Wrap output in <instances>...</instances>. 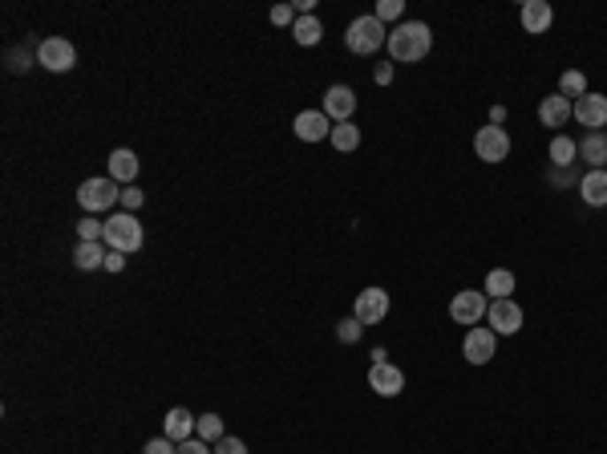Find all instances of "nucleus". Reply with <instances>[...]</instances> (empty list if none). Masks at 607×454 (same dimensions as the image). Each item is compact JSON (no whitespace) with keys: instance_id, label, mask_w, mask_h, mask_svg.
I'll return each mask as SVG.
<instances>
[{"instance_id":"f257e3e1","label":"nucleus","mask_w":607,"mask_h":454,"mask_svg":"<svg viewBox=\"0 0 607 454\" xmlns=\"http://www.w3.org/2000/svg\"><path fill=\"white\" fill-rule=\"evenodd\" d=\"M389 58L397 65H413V61L429 58V49H434V29H429L426 20H401L397 29H389Z\"/></svg>"},{"instance_id":"f03ea898","label":"nucleus","mask_w":607,"mask_h":454,"mask_svg":"<svg viewBox=\"0 0 607 454\" xmlns=\"http://www.w3.org/2000/svg\"><path fill=\"white\" fill-rule=\"evenodd\" d=\"M380 45H389V25H380L373 12L349 20V29H344V49H349V53L369 58V53H380Z\"/></svg>"},{"instance_id":"7ed1b4c3","label":"nucleus","mask_w":607,"mask_h":454,"mask_svg":"<svg viewBox=\"0 0 607 454\" xmlns=\"http://www.w3.org/2000/svg\"><path fill=\"white\" fill-rule=\"evenodd\" d=\"M142 240H146L142 223L134 219L130 212H118L105 219V248L110 251H126V256H130V251L142 248Z\"/></svg>"},{"instance_id":"20e7f679","label":"nucleus","mask_w":607,"mask_h":454,"mask_svg":"<svg viewBox=\"0 0 607 454\" xmlns=\"http://www.w3.org/2000/svg\"><path fill=\"white\" fill-rule=\"evenodd\" d=\"M122 199V187L114 179H86L77 187V204L86 207V215H97V212H110V207Z\"/></svg>"},{"instance_id":"39448f33","label":"nucleus","mask_w":607,"mask_h":454,"mask_svg":"<svg viewBox=\"0 0 607 454\" xmlns=\"http://www.w3.org/2000/svg\"><path fill=\"white\" fill-rule=\"evenodd\" d=\"M389 309H393L389 292L377 289V284H373V289H365V292H357V300H352V317L361 320L365 329H369V325H380V320L389 317Z\"/></svg>"},{"instance_id":"423d86ee","label":"nucleus","mask_w":607,"mask_h":454,"mask_svg":"<svg viewBox=\"0 0 607 454\" xmlns=\"http://www.w3.org/2000/svg\"><path fill=\"white\" fill-rule=\"evenodd\" d=\"M486 309H490V296L478 292V289H462L454 300H449V317H454L457 325H470V329L486 320Z\"/></svg>"},{"instance_id":"0eeeda50","label":"nucleus","mask_w":607,"mask_h":454,"mask_svg":"<svg viewBox=\"0 0 607 454\" xmlns=\"http://www.w3.org/2000/svg\"><path fill=\"white\" fill-rule=\"evenodd\" d=\"M474 155L482 163H506L511 158V130L503 126H482L474 135Z\"/></svg>"},{"instance_id":"6e6552de","label":"nucleus","mask_w":607,"mask_h":454,"mask_svg":"<svg viewBox=\"0 0 607 454\" xmlns=\"http://www.w3.org/2000/svg\"><path fill=\"white\" fill-rule=\"evenodd\" d=\"M37 65H45L49 73H69L77 65V49L65 37H45L37 45Z\"/></svg>"},{"instance_id":"1a4fd4ad","label":"nucleus","mask_w":607,"mask_h":454,"mask_svg":"<svg viewBox=\"0 0 607 454\" xmlns=\"http://www.w3.org/2000/svg\"><path fill=\"white\" fill-rule=\"evenodd\" d=\"M494 349H498V333H494V329H486V325L465 329L462 358L470 361V366H486V361H494Z\"/></svg>"},{"instance_id":"9d476101","label":"nucleus","mask_w":607,"mask_h":454,"mask_svg":"<svg viewBox=\"0 0 607 454\" xmlns=\"http://www.w3.org/2000/svg\"><path fill=\"white\" fill-rule=\"evenodd\" d=\"M486 329H494L498 337H514V333L522 329V309L514 304L511 296L490 300V309H486Z\"/></svg>"},{"instance_id":"9b49d317","label":"nucleus","mask_w":607,"mask_h":454,"mask_svg":"<svg viewBox=\"0 0 607 454\" xmlns=\"http://www.w3.org/2000/svg\"><path fill=\"white\" fill-rule=\"evenodd\" d=\"M369 389L380 397H397L405 389V373H401L393 361H373L369 369Z\"/></svg>"},{"instance_id":"f8f14e48","label":"nucleus","mask_w":607,"mask_h":454,"mask_svg":"<svg viewBox=\"0 0 607 454\" xmlns=\"http://www.w3.org/2000/svg\"><path fill=\"white\" fill-rule=\"evenodd\" d=\"M292 130L300 142H320V138H333V118L324 110H304V114H296Z\"/></svg>"},{"instance_id":"ddd939ff","label":"nucleus","mask_w":607,"mask_h":454,"mask_svg":"<svg viewBox=\"0 0 607 454\" xmlns=\"http://www.w3.org/2000/svg\"><path fill=\"white\" fill-rule=\"evenodd\" d=\"M575 122L588 126V130H607V94L588 89V94L575 102Z\"/></svg>"},{"instance_id":"4468645a","label":"nucleus","mask_w":607,"mask_h":454,"mask_svg":"<svg viewBox=\"0 0 607 454\" xmlns=\"http://www.w3.org/2000/svg\"><path fill=\"white\" fill-rule=\"evenodd\" d=\"M324 114L336 122H352V114H357V94H352V86H328L324 89Z\"/></svg>"},{"instance_id":"2eb2a0df","label":"nucleus","mask_w":607,"mask_h":454,"mask_svg":"<svg viewBox=\"0 0 607 454\" xmlns=\"http://www.w3.org/2000/svg\"><path fill=\"white\" fill-rule=\"evenodd\" d=\"M571 118H575V102L563 94H550L539 102V122L547 126V130H559V126H567Z\"/></svg>"},{"instance_id":"dca6fc26","label":"nucleus","mask_w":607,"mask_h":454,"mask_svg":"<svg viewBox=\"0 0 607 454\" xmlns=\"http://www.w3.org/2000/svg\"><path fill=\"white\" fill-rule=\"evenodd\" d=\"M579 163H588V171H607V130H588L579 138Z\"/></svg>"},{"instance_id":"f3484780","label":"nucleus","mask_w":607,"mask_h":454,"mask_svg":"<svg viewBox=\"0 0 607 454\" xmlns=\"http://www.w3.org/2000/svg\"><path fill=\"white\" fill-rule=\"evenodd\" d=\"M195 430H199V418L190 414L187 406H174L166 414V422H162V435L171 438V442H187V438H195Z\"/></svg>"},{"instance_id":"a211bd4d","label":"nucleus","mask_w":607,"mask_h":454,"mask_svg":"<svg viewBox=\"0 0 607 454\" xmlns=\"http://www.w3.org/2000/svg\"><path fill=\"white\" fill-rule=\"evenodd\" d=\"M519 17H522V29L526 33H547L550 25H555V9H550L547 0H526Z\"/></svg>"},{"instance_id":"6ab92c4d","label":"nucleus","mask_w":607,"mask_h":454,"mask_svg":"<svg viewBox=\"0 0 607 454\" xmlns=\"http://www.w3.org/2000/svg\"><path fill=\"white\" fill-rule=\"evenodd\" d=\"M579 199L588 207H607V171H583V179H579Z\"/></svg>"},{"instance_id":"aec40b11","label":"nucleus","mask_w":607,"mask_h":454,"mask_svg":"<svg viewBox=\"0 0 607 454\" xmlns=\"http://www.w3.org/2000/svg\"><path fill=\"white\" fill-rule=\"evenodd\" d=\"M110 179H114L118 187H134V179H138V155L134 150H114L110 155Z\"/></svg>"},{"instance_id":"412c9836","label":"nucleus","mask_w":607,"mask_h":454,"mask_svg":"<svg viewBox=\"0 0 607 454\" xmlns=\"http://www.w3.org/2000/svg\"><path fill=\"white\" fill-rule=\"evenodd\" d=\"M292 37H296V45H304V49H312V45H320L324 41V25H320V17H296V25H292Z\"/></svg>"},{"instance_id":"4be33fe9","label":"nucleus","mask_w":607,"mask_h":454,"mask_svg":"<svg viewBox=\"0 0 607 454\" xmlns=\"http://www.w3.org/2000/svg\"><path fill=\"white\" fill-rule=\"evenodd\" d=\"M105 256H110V251L102 248V243H89V240H81L73 248V264L81 272H94V268H105Z\"/></svg>"},{"instance_id":"5701e85b","label":"nucleus","mask_w":607,"mask_h":454,"mask_svg":"<svg viewBox=\"0 0 607 454\" xmlns=\"http://www.w3.org/2000/svg\"><path fill=\"white\" fill-rule=\"evenodd\" d=\"M575 158H579V142L575 138H567V135H555L550 138V166H575Z\"/></svg>"},{"instance_id":"b1692460","label":"nucleus","mask_w":607,"mask_h":454,"mask_svg":"<svg viewBox=\"0 0 607 454\" xmlns=\"http://www.w3.org/2000/svg\"><path fill=\"white\" fill-rule=\"evenodd\" d=\"M482 292H486L490 300H506V296L514 292V272H511V268H494L490 276H486Z\"/></svg>"},{"instance_id":"393cba45","label":"nucleus","mask_w":607,"mask_h":454,"mask_svg":"<svg viewBox=\"0 0 607 454\" xmlns=\"http://www.w3.org/2000/svg\"><path fill=\"white\" fill-rule=\"evenodd\" d=\"M328 142L341 150V155H352L357 146H361V130H357V122H336L333 126V138Z\"/></svg>"},{"instance_id":"a878e982","label":"nucleus","mask_w":607,"mask_h":454,"mask_svg":"<svg viewBox=\"0 0 607 454\" xmlns=\"http://www.w3.org/2000/svg\"><path fill=\"white\" fill-rule=\"evenodd\" d=\"M559 94L571 97V102H579V97L588 94V73H579V69H567V73H559Z\"/></svg>"},{"instance_id":"bb28decb","label":"nucleus","mask_w":607,"mask_h":454,"mask_svg":"<svg viewBox=\"0 0 607 454\" xmlns=\"http://www.w3.org/2000/svg\"><path fill=\"white\" fill-rule=\"evenodd\" d=\"M373 17H377L380 25H393V20L405 17V0H377V9H373Z\"/></svg>"},{"instance_id":"cd10ccee","label":"nucleus","mask_w":607,"mask_h":454,"mask_svg":"<svg viewBox=\"0 0 607 454\" xmlns=\"http://www.w3.org/2000/svg\"><path fill=\"white\" fill-rule=\"evenodd\" d=\"M195 435H199L203 442L215 446L219 438H223V418H219V414H203V418H199V430H195Z\"/></svg>"},{"instance_id":"c85d7f7f","label":"nucleus","mask_w":607,"mask_h":454,"mask_svg":"<svg viewBox=\"0 0 607 454\" xmlns=\"http://www.w3.org/2000/svg\"><path fill=\"white\" fill-rule=\"evenodd\" d=\"M361 337H365V325L357 317H344L341 325H336V341H341V345H357Z\"/></svg>"},{"instance_id":"c756f323","label":"nucleus","mask_w":607,"mask_h":454,"mask_svg":"<svg viewBox=\"0 0 607 454\" xmlns=\"http://www.w3.org/2000/svg\"><path fill=\"white\" fill-rule=\"evenodd\" d=\"M77 235H81V240H89V243H105V223H97L94 215H86V219L77 223Z\"/></svg>"},{"instance_id":"7c9ffc66","label":"nucleus","mask_w":607,"mask_h":454,"mask_svg":"<svg viewBox=\"0 0 607 454\" xmlns=\"http://www.w3.org/2000/svg\"><path fill=\"white\" fill-rule=\"evenodd\" d=\"M579 179H583V174H579L575 166H567V171H563V166H550V174H547L550 187H575Z\"/></svg>"},{"instance_id":"2f4dec72","label":"nucleus","mask_w":607,"mask_h":454,"mask_svg":"<svg viewBox=\"0 0 607 454\" xmlns=\"http://www.w3.org/2000/svg\"><path fill=\"white\" fill-rule=\"evenodd\" d=\"M272 25L292 29V25H296V9H292V4H275V9H272Z\"/></svg>"},{"instance_id":"473e14b6","label":"nucleus","mask_w":607,"mask_h":454,"mask_svg":"<svg viewBox=\"0 0 607 454\" xmlns=\"http://www.w3.org/2000/svg\"><path fill=\"white\" fill-rule=\"evenodd\" d=\"M142 454H179V442H171L166 435H162V438H150Z\"/></svg>"},{"instance_id":"72a5a7b5","label":"nucleus","mask_w":607,"mask_h":454,"mask_svg":"<svg viewBox=\"0 0 607 454\" xmlns=\"http://www.w3.org/2000/svg\"><path fill=\"white\" fill-rule=\"evenodd\" d=\"M146 204V195L142 191H138V187H122V207H126V212H138V207H142Z\"/></svg>"},{"instance_id":"f704fd0d","label":"nucleus","mask_w":607,"mask_h":454,"mask_svg":"<svg viewBox=\"0 0 607 454\" xmlns=\"http://www.w3.org/2000/svg\"><path fill=\"white\" fill-rule=\"evenodd\" d=\"M215 454H247V442H243V438H227V435H223L215 442Z\"/></svg>"},{"instance_id":"c9c22d12","label":"nucleus","mask_w":607,"mask_h":454,"mask_svg":"<svg viewBox=\"0 0 607 454\" xmlns=\"http://www.w3.org/2000/svg\"><path fill=\"white\" fill-rule=\"evenodd\" d=\"M179 454H215V446L203 438H187V442H179Z\"/></svg>"},{"instance_id":"e433bc0d","label":"nucleus","mask_w":607,"mask_h":454,"mask_svg":"<svg viewBox=\"0 0 607 454\" xmlns=\"http://www.w3.org/2000/svg\"><path fill=\"white\" fill-rule=\"evenodd\" d=\"M9 69H12V73L29 69V49H25V53H20V49H12V53H9Z\"/></svg>"},{"instance_id":"4c0bfd02","label":"nucleus","mask_w":607,"mask_h":454,"mask_svg":"<svg viewBox=\"0 0 607 454\" xmlns=\"http://www.w3.org/2000/svg\"><path fill=\"white\" fill-rule=\"evenodd\" d=\"M126 268V251H110L105 256V272H122Z\"/></svg>"},{"instance_id":"58836bf2","label":"nucleus","mask_w":607,"mask_h":454,"mask_svg":"<svg viewBox=\"0 0 607 454\" xmlns=\"http://www.w3.org/2000/svg\"><path fill=\"white\" fill-rule=\"evenodd\" d=\"M373 81L377 86H393V65H377L373 69Z\"/></svg>"},{"instance_id":"ea45409f","label":"nucleus","mask_w":607,"mask_h":454,"mask_svg":"<svg viewBox=\"0 0 607 454\" xmlns=\"http://www.w3.org/2000/svg\"><path fill=\"white\" fill-rule=\"evenodd\" d=\"M503 118H506L503 106H494V110H490V126H503Z\"/></svg>"}]
</instances>
